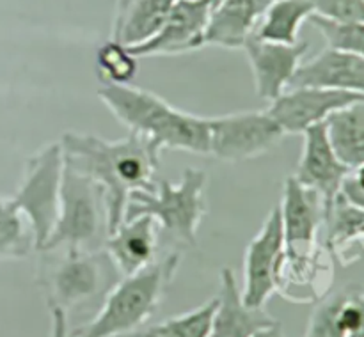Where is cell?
Masks as SVG:
<instances>
[{
    "label": "cell",
    "instance_id": "cell-1",
    "mask_svg": "<svg viewBox=\"0 0 364 337\" xmlns=\"http://www.w3.org/2000/svg\"><path fill=\"white\" fill-rule=\"evenodd\" d=\"M64 162L95 179L105 192L110 233L124 220L128 201L135 192H151L160 153L142 135L128 131L119 140L96 135L64 133Z\"/></svg>",
    "mask_w": 364,
    "mask_h": 337
},
{
    "label": "cell",
    "instance_id": "cell-2",
    "mask_svg": "<svg viewBox=\"0 0 364 337\" xmlns=\"http://www.w3.org/2000/svg\"><path fill=\"white\" fill-rule=\"evenodd\" d=\"M98 98L128 131L142 135L156 149H181L206 156L210 153L208 117L174 109L160 96L132 85H103Z\"/></svg>",
    "mask_w": 364,
    "mask_h": 337
},
{
    "label": "cell",
    "instance_id": "cell-3",
    "mask_svg": "<svg viewBox=\"0 0 364 337\" xmlns=\"http://www.w3.org/2000/svg\"><path fill=\"white\" fill-rule=\"evenodd\" d=\"M178 265L180 254L174 252L114 284L107 291L98 314L75 330L71 337H116L144 325L155 312L166 286L173 280Z\"/></svg>",
    "mask_w": 364,
    "mask_h": 337
},
{
    "label": "cell",
    "instance_id": "cell-4",
    "mask_svg": "<svg viewBox=\"0 0 364 337\" xmlns=\"http://www.w3.org/2000/svg\"><path fill=\"white\" fill-rule=\"evenodd\" d=\"M110 234L103 188L64 162L59 213L52 234L39 252L100 250Z\"/></svg>",
    "mask_w": 364,
    "mask_h": 337
},
{
    "label": "cell",
    "instance_id": "cell-5",
    "mask_svg": "<svg viewBox=\"0 0 364 337\" xmlns=\"http://www.w3.org/2000/svg\"><path fill=\"white\" fill-rule=\"evenodd\" d=\"M208 174L187 167L180 183L167 179L155 181L151 192H135L124 211V220L148 215L159 223L160 234L185 247H194L198 229L206 213L205 188Z\"/></svg>",
    "mask_w": 364,
    "mask_h": 337
},
{
    "label": "cell",
    "instance_id": "cell-6",
    "mask_svg": "<svg viewBox=\"0 0 364 337\" xmlns=\"http://www.w3.org/2000/svg\"><path fill=\"white\" fill-rule=\"evenodd\" d=\"M59 250L63 254L43 261L41 282L48 289V304L59 305L64 311L109 291L119 275L105 248Z\"/></svg>",
    "mask_w": 364,
    "mask_h": 337
},
{
    "label": "cell",
    "instance_id": "cell-7",
    "mask_svg": "<svg viewBox=\"0 0 364 337\" xmlns=\"http://www.w3.org/2000/svg\"><path fill=\"white\" fill-rule=\"evenodd\" d=\"M64 153L60 142L48 144L25 163L23 177L13 195L34 234V248L41 250L52 234L59 213Z\"/></svg>",
    "mask_w": 364,
    "mask_h": 337
},
{
    "label": "cell",
    "instance_id": "cell-8",
    "mask_svg": "<svg viewBox=\"0 0 364 337\" xmlns=\"http://www.w3.org/2000/svg\"><path fill=\"white\" fill-rule=\"evenodd\" d=\"M210 153L220 162L235 163L269 153L284 131L267 110L228 114L208 119Z\"/></svg>",
    "mask_w": 364,
    "mask_h": 337
},
{
    "label": "cell",
    "instance_id": "cell-9",
    "mask_svg": "<svg viewBox=\"0 0 364 337\" xmlns=\"http://www.w3.org/2000/svg\"><path fill=\"white\" fill-rule=\"evenodd\" d=\"M284 250L279 208H274L262 229L247 245L244 258V289L242 302L247 307H263L277 291L276 273Z\"/></svg>",
    "mask_w": 364,
    "mask_h": 337
},
{
    "label": "cell",
    "instance_id": "cell-10",
    "mask_svg": "<svg viewBox=\"0 0 364 337\" xmlns=\"http://www.w3.org/2000/svg\"><path fill=\"white\" fill-rule=\"evenodd\" d=\"M364 99L363 94L323 87H290L270 103L267 112L284 135L304 133L308 128L326 123L331 114Z\"/></svg>",
    "mask_w": 364,
    "mask_h": 337
},
{
    "label": "cell",
    "instance_id": "cell-11",
    "mask_svg": "<svg viewBox=\"0 0 364 337\" xmlns=\"http://www.w3.org/2000/svg\"><path fill=\"white\" fill-rule=\"evenodd\" d=\"M302 135L304 148L294 177L322 197L327 216L352 169L338 158L327 137L326 123L308 128Z\"/></svg>",
    "mask_w": 364,
    "mask_h": 337
},
{
    "label": "cell",
    "instance_id": "cell-12",
    "mask_svg": "<svg viewBox=\"0 0 364 337\" xmlns=\"http://www.w3.org/2000/svg\"><path fill=\"white\" fill-rule=\"evenodd\" d=\"M242 50L251 64L256 94L263 101L272 103L290 87L299 66L304 62L309 45L306 41H299L295 45L270 43L252 34Z\"/></svg>",
    "mask_w": 364,
    "mask_h": 337
},
{
    "label": "cell",
    "instance_id": "cell-13",
    "mask_svg": "<svg viewBox=\"0 0 364 337\" xmlns=\"http://www.w3.org/2000/svg\"><path fill=\"white\" fill-rule=\"evenodd\" d=\"M208 0H176L166 23L146 43L132 46L135 57L178 55L199 50L206 45V25H208Z\"/></svg>",
    "mask_w": 364,
    "mask_h": 337
},
{
    "label": "cell",
    "instance_id": "cell-14",
    "mask_svg": "<svg viewBox=\"0 0 364 337\" xmlns=\"http://www.w3.org/2000/svg\"><path fill=\"white\" fill-rule=\"evenodd\" d=\"M283 226L287 250H311L316 247L320 227L326 222L323 201L316 192L288 176L283 187V201L277 206Z\"/></svg>",
    "mask_w": 364,
    "mask_h": 337
},
{
    "label": "cell",
    "instance_id": "cell-15",
    "mask_svg": "<svg viewBox=\"0 0 364 337\" xmlns=\"http://www.w3.org/2000/svg\"><path fill=\"white\" fill-rule=\"evenodd\" d=\"M160 243V227L155 219L139 215L123 220L107 238L105 248L117 272L123 277L134 275L149 266Z\"/></svg>",
    "mask_w": 364,
    "mask_h": 337
},
{
    "label": "cell",
    "instance_id": "cell-16",
    "mask_svg": "<svg viewBox=\"0 0 364 337\" xmlns=\"http://www.w3.org/2000/svg\"><path fill=\"white\" fill-rule=\"evenodd\" d=\"M290 87H323L364 96V57L327 46L302 62Z\"/></svg>",
    "mask_w": 364,
    "mask_h": 337
},
{
    "label": "cell",
    "instance_id": "cell-17",
    "mask_svg": "<svg viewBox=\"0 0 364 337\" xmlns=\"http://www.w3.org/2000/svg\"><path fill=\"white\" fill-rule=\"evenodd\" d=\"M263 307H247L242 302L240 289L231 268L220 272V293L212 318L210 337H252L259 328L276 323Z\"/></svg>",
    "mask_w": 364,
    "mask_h": 337
},
{
    "label": "cell",
    "instance_id": "cell-18",
    "mask_svg": "<svg viewBox=\"0 0 364 337\" xmlns=\"http://www.w3.org/2000/svg\"><path fill=\"white\" fill-rule=\"evenodd\" d=\"M272 0H224L210 13L206 45L242 48L256 32Z\"/></svg>",
    "mask_w": 364,
    "mask_h": 337
},
{
    "label": "cell",
    "instance_id": "cell-19",
    "mask_svg": "<svg viewBox=\"0 0 364 337\" xmlns=\"http://www.w3.org/2000/svg\"><path fill=\"white\" fill-rule=\"evenodd\" d=\"M176 0H117L112 39L121 45L137 46L162 28Z\"/></svg>",
    "mask_w": 364,
    "mask_h": 337
},
{
    "label": "cell",
    "instance_id": "cell-20",
    "mask_svg": "<svg viewBox=\"0 0 364 337\" xmlns=\"http://www.w3.org/2000/svg\"><path fill=\"white\" fill-rule=\"evenodd\" d=\"M327 137L336 151L338 158L348 167L364 163V99L355 101L338 112L331 114L326 121Z\"/></svg>",
    "mask_w": 364,
    "mask_h": 337
},
{
    "label": "cell",
    "instance_id": "cell-21",
    "mask_svg": "<svg viewBox=\"0 0 364 337\" xmlns=\"http://www.w3.org/2000/svg\"><path fill=\"white\" fill-rule=\"evenodd\" d=\"M315 14L309 0H272L256 27L255 35L270 43L295 45L306 20Z\"/></svg>",
    "mask_w": 364,
    "mask_h": 337
},
{
    "label": "cell",
    "instance_id": "cell-22",
    "mask_svg": "<svg viewBox=\"0 0 364 337\" xmlns=\"http://www.w3.org/2000/svg\"><path fill=\"white\" fill-rule=\"evenodd\" d=\"M323 227H327V250L341 258L352 245H364V208L350 204L338 195Z\"/></svg>",
    "mask_w": 364,
    "mask_h": 337
},
{
    "label": "cell",
    "instance_id": "cell-23",
    "mask_svg": "<svg viewBox=\"0 0 364 337\" xmlns=\"http://www.w3.org/2000/svg\"><path fill=\"white\" fill-rule=\"evenodd\" d=\"M34 248V234L11 197L0 195V261L21 259Z\"/></svg>",
    "mask_w": 364,
    "mask_h": 337
},
{
    "label": "cell",
    "instance_id": "cell-24",
    "mask_svg": "<svg viewBox=\"0 0 364 337\" xmlns=\"http://www.w3.org/2000/svg\"><path fill=\"white\" fill-rule=\"evenodd\" d=\"M217 298L199 305L194 311L166 319L135 337H210Z\"/></svg>",
    "mask_w": 364,
    "mask_h": 337
},
{
    "label": "cell",
    "instance_id": "cell-25",
    "mask_svg": "<svg viewBox=\"0 0 364 337\" xmlns=\"http://www.w3.org/2000/svg\"><path fill=\"white\" fill-rule=\"evenodd\" d=\"M137 59L139 57H135L128 46L114 39L103 43L96 53L100 78L105 85H130L139 71Z\"/></svg>",
    "mask_w": 364,
    "mask_h": 337
},
{
    "label": "cell",
    "instance_id": "cell-26",
    "mask_svg": "<svg viewBox=\"0 0 364 337\" xmlns=\"http://www.w3.org/2000/svg\"><path fill=\"white\" fill-rule=\"evenodd\" d=\"M309 21L323 35L329 48L364 57V23H340L318 14H311Z\"/></svg>",
    "mask_w": 364,
    "mask_h": 337
},
{
    "label": "cell",
    "instance_id": "cell-27",
    "mask_svg": "<svg viewBox=\"0 0 364 337\" xmlns=\"http://www.w3.org/2000/svg\"><path fill=\"white\" fill-rule=\"evenodd\" d=\"M345 294L347 289H341L320 302L309 318L308 332L304 337H345L340 325V309Z\"/></svg>",
    "mask_w": 364,
    "mask_h": 337
},
{
    "label": "cell",
    "instance_id": "cell-28",
    "mask_svg": "<svg viewBox=\"0 0 364 337\" xmlns=\"http://www.w3.org/2000/svg\"><path fill=\"white\" fill-rule=\"evenodd\" d=\"M315 14L340 23H364V0H309Z\"/></svg>",
    "mask_w": 364,
    "mask_h": 337
},
{
    "label": "cell",
    "instance_id": "cell-29",
    "mask_svg": "<svg viewBox=\"0 0 364 337\" xmlns=\"http://www.w3.org/2000/svg\"><path fill=\"white\" fill-rule=\"evenodd\" d=\"M340 325L345 337H364V291L347 287L340 309Z\"/></svg>",
    "mask_w": 364,
    "mask_h": 337
},
{
    "label": "cell",
    "instance_id": "cell-30",
    "mask_svg": "<svg viewBox=\"0 0 364 337\" xmlns=\"http://www.w3.org/2000/svg\"><path fill=\"white\" fill-rule=\"evenodd\" d=\"M341 197L347 199L350 204L364 208V163L350 170L341 187Z\"/></svg>",
    "mask_w": 364,
    "mask_h": 337
},
{
    "label": "cell",
    "instance_id": "cell-31",
    "mask_svg": "<svg viewBox=\"0 0 364 337\" xmlns=\"http://www.w3.org/2000/svg\"><path fill=\"white\" fill-rule=\"evenodd\" d=\"M50 309V337H68V323H66V311L55 304H48Z\"/></svg>",
    "mask_w": 364,
    "mask_h": 337
},
{
    "label": "cell",
    "instance_id": "cell-32",
    "mask_svg": "<svg viewBox=\"0 0 364 337\" xmlns=\"http://www.w3.org/2000/svg\"><path fill=\"white\" fill-rule=\"evenodd\" d=\"M252 337H284L283 328H281V323L276 321L269 326H263Z\"/></svg>",
    "mask_w": 364,
    "mask_h": 337
},
{
    "label": "cell",
    "instance_id": "cell-33",
    "mask_svg": "<svg viewBox=\"0 0 364 337\" xmlns=\"http://www.w3.org/2000/svg\"><path fill=\"white\" fill-rule=\"evenodd\" d=\"M223 2H224V0H208V4H210V7H212V9H213V7L219 6V4H223Z\"/></svg>",
    "mask_w": 364,
    "mask_h": 337
}]
</instances>
